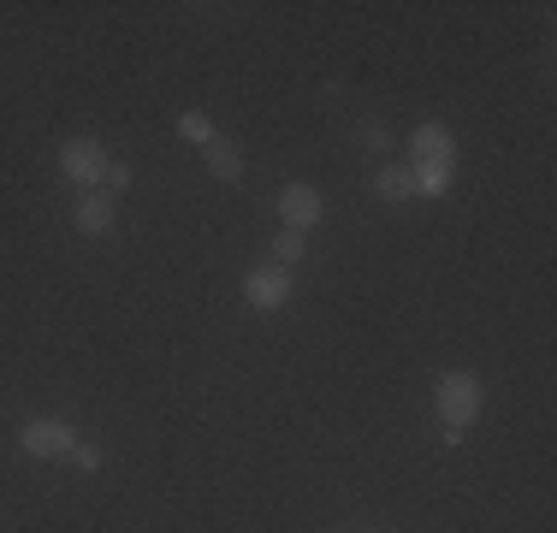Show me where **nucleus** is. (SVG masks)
Returning <instances> with one entry per match:
<instances>
[{"mask_svg": "<svg viewBox=\"0 0 557 533\" xmlns=\"http://www.w3.org/2000/svg\"><path fill=\"white\" fill-rule=\"evenodd\" d=\"M481 404H486V392H481V380H474L469 368L440 373V385H433V409H440V421H445V438H450V445L462 438V426H474Z\"/></svg>", "mask_w": 557, "mask_h": 533, "instance_id": "1", "label": "nucleus"}, {"mask_svg": "<svg viewBox=\"0 0 557 533\" xmlns=\"http://www.w3.org/2000/svg\"><path fill=\"white\" fill-rule=\"evenodd\" d=\"M409 166L416 172H457V137H450V125H440V119H428V125L409 131Z\"/></svg>", "mask_w": 557, "mask_h": 533, "instance_id": "2", "label": "nucleus"}, {"mask_svg": "<svg viewBox=\"0 0 557 533\" xmlns=\"http://www.w3.org/2000/svg\"><path fill=\"white\" fill-rule=\"evenodd\" d=\"M108 166L113 160H108V149H101L96 137H65L60 142V172L72 184H84V190H96V184L108 178Z\"/></svg>", "mask_w": 557, "mask_h": 533, "instance_id": "3", "label": "nucleus"}, {"mask_svg": "<svg viewBox=\"0 0 557 533\" xmlns=\"http://www.w3.org/2000/svg\"><path fill=\"white\" fill-rule=\"evenodd\" d=\"M278 220H285V232L309 237L314 225L326 220V196L314 190V184H285V190H278Z\"/></svg>", "mask_w": 557, "mask_h": 533, "instance_id": "4", "label": "nucleus"}, {"mask_svg": "<svg viewBox=\"0 0 557 533\" xmlns=\"http://www.w3.org/2000/svg\"><path fill=\"white\" fill-rule=\"evenodd\" d=\"M72 445H77V433L65 421H54V416L18 426V450H24V457H65Z\"/></svg>", "mask_w": 557, "mask_h": 533, "instance_id": "5", "label": "nucleus"}, {"mask_svg": "<svg viewBox=\"0 0 557 533\" xmlns=\"http://www.w3.org/2000/svg\"><path fill=\"white\" fill-rule=\"evenodd\" d=\"M244 302L256 314H278L290 302V273L285 266H256V273L244 278Z\"/></svg>", "mask_w": 557, "mask_h": 533, "instance_id": "6", "label": "nucleus"}, {"mask_svg": "<svg viewBox=\"0 0 557 533\" xmlns=\"http://www.w3.org/2000/svg\"><path fill=\"white\" fill-rule=\"evenodd\" d=\"M72 220H77V232H84V237H108L113 232V202L101 190H89L84 202L72 208Z\"/></svg>", "mask_w": 557, "mask_h": 533, "instance_id": "7", "label": "nucleus"}, {"mask_svg": "<svg viewBox=\"0 0 557 533\" xmlns=\"http://www.w3.org/2000/svg\"><path fill=\"white\" fill-rule=\"evenodd\" d=\"M202 160H208V172H214V178H225V184H232V178H244V166H249L244 149H237L232 137H214V142L202 149Z\"/></svg>", "mask_w": 557, "mask_h": 533, "instance_id": "8", "label": "nucleus"}, {"mask_svg": "<svg viewBox=\"0 0 557 533\" xmlns=\"http://www.w3.org/2000/svg\"><path fill=\"white\" fill-rule=\"evenodd\" d=\"M374 190L386 196V202H409V196H416V172H409V166H380Z\"/></svg>", "mask_w": 557, "mask_h": 533, "instance_id": "9", "label": "nucleus"}, {"mask_svg": "<svg viewBox=\"0 0 557 533\" xmlns=\"http://www.w3.org/2000/svg\"><path fill=\"white\" fill-rule=\"evenodd\" d=\"M178 137H184V142H196V149H208V142H214L220 131H214V119H208V113H196V107H190V113H178Z\"/></svg>", "mask_w": 557, "mask_h": 533, "instance_id": "10", "label": "nucleus"}, {"mask_svg": "<svg viewBox=\"0 0 557 533\" xmlns=\"http://www.w3.org/2000/svg\"><path fill=\"white\" fill-rule=\"evenodd\" d=\"M302 256H309V237H302V232H278L273 237V266H285V273H290Z\"/></svg>", "mask_w": 557, "mask_h": 533, "instance_id": "11", "label": "nucleus"}, {"mask_svg": "<svg viewBox=\"0 0 557 533\" xmlns=\"http://www.w3.org/2000/svg\"><path fill=\"white\" fill-rule=\"evenodd\" d=\"M65 462H72V469H84V474H96L101 469V445H72V450H65Z\"/></svg>", "mask_w": 557, "mask_h": 533, "instance_id": "12", "label": "nucleus"}, {"mask_svg": "<svg viewBox=\"0 0 557 533\" xmlns=\"http://www.w3.org/2000/svg\"><path fill=\"white\" fill-rule=\"evenodd\" d=\"M108 190H131V166H108Z\"/></svg>", "mask_w": 557, "mask_h": 533, "instance_id": "13", "label": "nucleus"}, {"mask_svg": "<svg viewBox=\"0 0 557 533\" xmlns=\"http://www.w3.org/2000/svg\"><path fill=\"white\" fill-rule=\"evenodd\" d=\"M362 142H368V149L386 154V131H380V125H362Z\"/></svg>", "mask_w": 557, "mask_h": 533, "instance_id": "14", "label": "nucleus"}]
</instances>
